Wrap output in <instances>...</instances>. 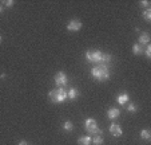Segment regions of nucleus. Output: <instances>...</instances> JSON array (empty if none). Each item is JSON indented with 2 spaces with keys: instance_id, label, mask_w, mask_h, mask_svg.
Here are the masks:
<instances>
[{
  "instance_id": "nucleus-4",
  "label": "nucleus",
  "mask_w": 151,
  "mask_h": 145,
  "mask_svg": "<svg viewBox=\"0 0 151 145\" xmlns=\"http://www.w3.org/2000/svg\"><path fill=\"white\" fill-rule=\"evenodd\" d=\"M84 129L87 130V133L90 134H102V130L98 128V124L94 118H87L84 121Z\"/></svg>"
},
{
  "instance_id": "nucleus-2",
  "label": "nucleus",
  "mask_w": 151,
  "mask_h": 145,
  "mask_svg": "<svg viewBox=\"0 0 151 145\" xmlns=\"http://www.w3.org/2000/svg\"><path fill=\"white\" fill-rule=\"evenodd\" d=\"M91 75L99 82H104L110 78V70L107 65H98L91 70Z\"/></svg>"
},
{
  "instance_id": "nucleus-12",
  "label": "nucleus",
  "mask_w": 151,
  "mask_h": 145,
  "mask_svg": "<svg viewBox=\"0 0 151 145\" xmlns=\"http://www.w3.org/2000/svg\"><path fill=\"white\" fill-rule=\"evenodd\" d=\"M91 137L90 136H83V137H80L79 140H78V144L79 145H90L91 144Z\"/></svg>"
},
{
  "instance_id": "nucleus-11",
  "label": "nucleus",
  "mask_w": 151,
  "mask_h": 145,
  "mask_svg": "<svg viewBox=\"0 0 151 145\" xmlns=\"http://www.w3.org/2000/svg\"><path fill=\"white\" fill-rule=\"evenodd\" d=\"M79 97V91L76 90V89H70L68 91H67V98H70V100H75V98H78Z\"/></svg>"
},
{
  "instance_id": "nucleus-19",
  "label": "nucleus",
  "mask_w": 151,
  "mask_h": 145,
  "mask_svg": "<svg viewBox=\"0 0 151 145\" xmlns=\"http://www.w3.org/2000/svg\"><path fill=\"white\" fill-rule=\"evenodd\" d=\"M146 55H147V58H151V46L150 44H147L146 46Z\"/></svg>"
},
{
  "instance_id": "nucleus-5",
  "label": "nucleus",
  "mask_w": 151,
  "mask_h": 145,
  "mask_svg": "<svg viewBox=\"0 0 151 145\" xmlns=\"http://www.w3.org/2000/svg\"><path fill=\"white\" fill-rule=\"evenodd\" d=\"M55 83H56L59 87H63V86H66L67 82H68V79H67V75L63 73V71H59L56 75H55Z\"/></svg>"
},
{
  "instance_id": "nucleus-13",
  "label": "nucleus",
  "mask_w": 151,
  "mask_h": 145,
  "mask_svg": "<svg viewBox=\"0 0 151 145\" xmlns=\"http://www.w3.org/2000/svg\"><path fill=\"white\" fill-rule=\"evenodd\" d=\"M140 138L146 140V141H150L151 140V133L148 129H143L142 132H140Z\"/></svg>"
},
{
  "instance_id": "nucleus-24",
  "label": "nucleus",
  "mask_w": 151,
  "mask_h": 145,
  "mask_svg": "<svg viewBox=\"0 0 151 145\" xmlns=\"http://www.w3.org/2000/svg\"><path fill=\"white\" fill-rule=\"evenodd\" d=\"M1 40H3V38H1V36H0V43H1Z\"/></svg>"
},
{
  "instance_id": "nucleus-16",
  "label": "nucleus",
  "mask_w": 151,
  "mask_h": 145,
  "mask_svg": "<svg viewBox=\"0 0 151 145\" xmlns=\"http://www.w3.org/2000/svg\"><path fill=\"white\" fill-rule=\"evenodd\" d=\"M63 129H64V130L71 132L72 129H74V124H72L71 121H66V122L63 124Z\"/></svg>"
},
{
  "instance_id": "nucleus-20",
  "label": "nucleus",
  "mask_w": 151,
  "mask_h": 145,
  "mask_svg": "<svg viewBox=\"0 0 151 145\" xmlns=\"http://www.w3.org/2000/svg\"><path fill=\"white\" fill-rule=\"evenodd\" d=\"M4 6H6V7H8V8H9V7H12V6H14V1H12V0H7V1H4Z\"/></svg>"
},
{
  "instance_id": "nucleus-6",
  "label": "nucleus",
  "mask_w": 151,
  "mask_h": 145,
  "mask_svg": "<svg viewBox=\"0 0 151 145\" xmlns=\"http://www.w3.org/2000/svg\"><path fill=\"white\" fill-rule=\"evenodd\" d=\"M80 28H82V22H80V20L74 19V20H71V22L67 24V30H68V31L75 32V31H79Z\"/></svg>"
},
{
  "instance_id": "nucleus-18",
  "label": "nucleus",
  "mask_w": 151,
  "mask_h": 145,
  "mask_svg": "<svg viewBox=\"0 0 151 145\" xmlns=\"http://www.w3.org/2000/svg\"><path fill=\"white\" fill-rule=\"evenodd\" d=\"M127 110L130 111V113H135V111H137V106H135L132 102H130V105L127 106Z\"/></svg>"
},
{
  "instance_id": "nucleus-15",
  "label": "nucleus",
  "mask_w": 151,
  "mask_h": 145,
  "mask_svg": "<svg viewBox=\"0 0 151 145\" xmlns=\"http://www.w3.org/2000/svg\"><path fill=\"white\" fill-rule=\"evenodd\" d=\"M142 51H143V50H142V46H140V44H138V43H137V44L132 46V52H134L135 55L142 54Z\"/></svg>"
},
{
  "instance_id": "nucleus-22",
  "label": "nucleus",
  "mask_w": 151,
  "mask_h": 145,
  "mask_svg": "<svg viewBox=\"0 0 151 145\" xmlns=\"http://www.w3.org/2000/svg\"><path fill=\"white\" fill-rule=\"evenodd\" d=\"M19 145H28V144H27L26 141H20V142H19Z\"/></svg>"
},
{
  "instance_id": "nucleus-9",
  "label": "nucleus",
  "mask_w": 151,
  "mask_h": 145,
  "mask_svg": "<svg viewBox=\"0 0 151 145\" xmlns=\"http://www.w3.org/2000/svg\"><path fill=\"white\" fill-rule=\"evenodd\" d=\"M128 100H130V97H128L127 93H122L116 97V102L119 103V105H126V103L128 102Z\"/></svg>"
},
{
  "instance_id": "nucleus-8",
  "label": "nucleus",
  "mask_w": 151,
  "mask_h": 145,
  "mask_svg": "<svg viewBox=\"0 0 151 145\" xmlns=\"http://www.w3.org/2000/svg\"><path fill=\"white\" fill-rule=\"evenodd\" d=\"M119 116H120V110L118 108H111L107 110V117L110 119H116Z\"/></svg>"
},
{
  "instance_id": "nucleus-7",
  "label": "nucleus",
  "mask_w": 151,
  "mask_h": 145,
  "mask_svg": "<svg viewBox=\"0 0 151 145\" xmlns=\"http://www.w3.org/2000/svg\"><path fill=\"white\" fill-rule=\"evenodd\" d=\"M110 133L114 137H120L123 134V130L119 124H111V126H110Z\"/></svg>"
},
{
  "instance_id": "nucleus-10",
  "label": "nucleus",
  "mask_w": 151,
  "mask_h": 145,
  "mask_svg": "<svg viewBox=\"0 0 151 145\" xmlns=\"http://www.w3.org/2000/svg\"><path fill=\"white\" fill-rule=\"evenodd\" d=\"M148 42H150V34H148V32H143V34H140L139 43H138V44H140V46L146 44V46H147Z\"/></svg>"
},
{
  "instance_id": "nucleus-17",
  "label": "nucleus",
  "mask_w": 151,
  "mask_h": 145,
  "mask_svg": "<svg viewBox=\"0 0 151 145\" xmlns=\"http://www.w3.org/2000/svg\"><path fill=\"white\" fill-rule=\"evenodd\" d=\"M143 17H145L146 22H151V9L150 8H147L143 12Z\"/></svg>"
},
{
  "instance_id": "nucleus-21",
  "label": "nucleus",
  "mask_w": 151,
  "mask_h": 145,
  "mask_svg": "<svg viewBox=\"0 0 151 145\" xmlns=\"http://www.w3.org/2000/svg\"><path fill=\"white\" fill-rule=\"evenodd\" d=\"M140 6L148 7V6H150V1H147V0H142V1H140Z\"/></svg>"
},
{
  "instance_id": "nucleus-1",
  "label": "nucleus",
  "mask_w": 151,
  "mask_h": 145,
  "mask_svg": "<svg viewBox=\"0 0 151 145\" xmlns=\"http://www.w3.org/2000/svg\"><path fill=\"white\" fill-rule=\"evenodd\" d=\"M86 59L91 63H98V65H106L107 62L111 60V55L110 54H103L99 50H94V51H87L86 52Z\"/></svg>"
},
{
  "instance_id": "nucleus-23",
  "label": "nucleus",
  "mask_w": 151,
  "mask_h": 145,
  "mask_svg": "<svg viewBox=\"0 0 151 145\" xmlns=\"http://www.w3.org/2000/svg\"><path fill=\"white\" fill-rule=\"evenodd\" d=\"M3 9H4V7L1 6V4H0V14H1V12H3Z\"/></svg>"
},
{
  "instance_id": "nucleus-3",
  "label": "nucleus",
  "mask_w": 151,
  "mask_h": 145,
  "mask_svg": "<svg viewBox=\"0 0 151 145\" xmlns=\"http://www.w3.org/2000/svg\"><path fill=\"white\" fill-rule=\"evenodd\" d=\"M48 97L54 103H62L63 101H66V98H67V91L63 87H58V89H54V90L50 91Z\"/></svg>"
},
{
  "instance_id": "nucleus-14",
  "label": "nucleus",
  "mask_w": 151,
  "mask_h": 145,
  "mask_svg": "<svg viewBox=\"0 0 151 145\" xmlns=\"http://www.w3.org/2000/svg\"><path fill=\"white\" fill-rule=\"evenodd\" d=\"M91 141L94 142L95 145H102V144H103V137H102V134H95V136L91 138Z\"/></svg>"
}]
</instances>
